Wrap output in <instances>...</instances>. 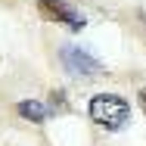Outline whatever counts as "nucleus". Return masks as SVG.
<instances>
[{
	"instance_id": "f257e3e1",
	"label": "nucleus",
	"mask_w": 146,
	"mask_h": 146,
	"mask_svg": "<svg viewBox=\"0 0 146 146\" xmlns=\"http://www.w3.org/2000/svg\"><path fill=\"white\" fill-rule=\"evenodd\" d=\"M90 115L106 131H118L131 115V106H127V100H121L115 93H100V96L90 100Z\"/></svg>"
},
{
	"instance_id": "f03ea898",
	"label": "nucleus",
	"mask_w": 146,
	"mask_h": 146,
	"mask_svg": "<svg viewBox=\"0 0 146 146\" xmlns=\"http://www.w3.org/2000/svg\"><path fill=\"white\" fill-rule=\"evenodd\" d=\"M59 56H62V65H65L72 75H78V78H96V75H103L100 59H93L90 53H84L81 47L65 44V47L59 50Z\"/></svg>"
},
{
	"instance_id": "7ed1b4c3",
	"label": "nucleus",
	"mask_w": 146,
	"mask_h": 146,
	"mask_svg": "<svg viewBox=\"0 0 146 146\" xmlns=\"http://www.w3.org/2000/svg\"><path fill=\"white\" fill-rule=\"evenodd\" d=\"M37 9H40L44 19L62 22V25H68L72 31H81V28H84V16H81L68 0H37Z\"/></svg>"
},
{
	"instance_id": "20e7f679",
	"label": "nucleus",
	"mask_w": 146,
	"mask_h": 146,
	"mask_svg": "<svg viewBox=\"0 0 146 146\" xmlns=\"http://www.w3.org/2000/svg\"><path fill=\"white\" fill-rule=\"evenodd\" d=\"M19 115L28 118V121H44V118H47V109H44L37 100H22V103H19Z\"/></svg>"
},
{
	"instance_id": "39448f33",
	"label": "nucleus",
	"mask_w": 146,
	"mask_h": 146,
	"mask_svg": "<svg viewBox=\"0 0 146 146\" xmlns=\"http://www.w3.org/2000/svg\"><path fill=\"white\" fill-rule=\"evenodd\" d=\"M140 106H143V112H146V87L140 90Z\"/></svg>"
}]
</instances>
